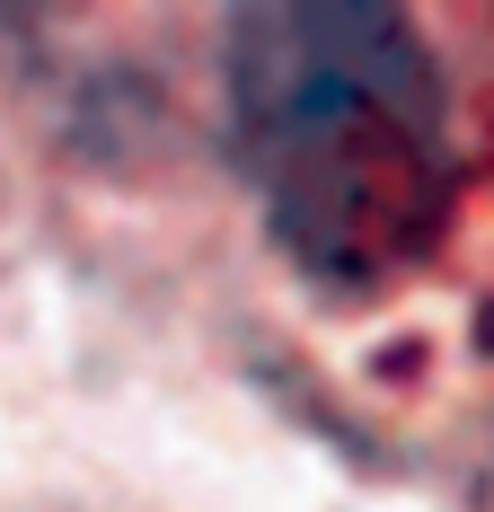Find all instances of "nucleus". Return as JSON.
<instances>
[{"instance_id":"nucleus-1","label":"nucleus","mask_w":494,"mask_h":512,"mask_svg":"<svg viewBox=\"0 0 494 512\" xmlns=\"http://www.w3.org/2000/svg\"><path fill=\"white\" fill-rule=\"evenodd\" d=\"M230 159L300 283L371 301L442 248L459 124L424 27L389 0H256L221 18Z\"/></svg>"}]
</instances>
